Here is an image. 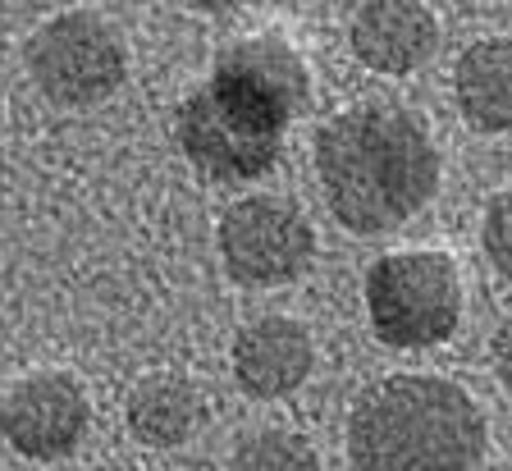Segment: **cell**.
<instances>
[{
    "label": "cell",
    "instance_id": "2e32d148",
    "mask_svg": "<svg viewBox=\"0 0 512 471\" xmlns=\"http://www.w3.org/2000/svg\"><path fill=\"white\" fill-rule=\"evenodd\" d=\"M92 471H138V467H92Z\"/></svg>",
    "mask_w": 512,
    "mask_h": 471
},
{
    "label": "cell",
    "instance_id": "52a82bcc",
    "mask_svg": "<svg viewBox=\"0 0 512 471\" xmlns=\"http://www.w3.org/2000/svg\"><path fill=\"white\" fill-rule=\"evenodd\" d=\"M87 421H92V403L69 371L23 375L0 403V435L10 439V449L37 462L74 453Z\"/></svg>",
    "mask_w": 512,
    "mask_h": 471
},
{
    "label": "cell",
    "instance_id": "ac0fdd59",
    "mask_svg": "<svg viewBox=\"0 0 512 471\" xmlns=\"http://www.w3.org/2000/svg\"><path fill=\"white\" fill-rule=\"evenodd\" d=\"M508 471H512V458H508Z\"/></svg>",
    "mask_w": 512,
    "mask_h": 471
},
{
    "label": "cell",
    "instance_id": "9c48e42d",
    "mask_svg": "<svg viewBox=\"0 0 512 471\" xmlns=\"http://www.w3.org/2000/svg\"><path fill=\"white\" fill-rule=\"evenodd\" d=\"M316 366L311 330L293 316H261L234 339V380L247 398H284L307 385Z\"/></svg>",
    "mask_w": 512,
    "mask_h": 471
},
{
    "label": "cell",
    "instance_id": "6da1fadb",
    "mask_svg": "<svg viewBox=\"0 0 512 471\" xmlns=\"http://www.w3.org/2000/svg\"><path fill=\"white\" fill-rule=\"evenodd\" d=\"M316 174L343 229L394 234L435 197L439 151L412 110L352 106L316 129Z\"/></svg>",
    "mask_w": 512,
    "mask_h": 471
},
{
    "label": "cell",
    "instance_id": "5b68a950",
    "mask_svg": "<svg viewBox=\"0 0 512 471\" xmlns=\"http://www.w3.org/2000/svg\"><path fill=\"white\" fill-rule=\"evenodd\" d=\"M28 74L55 106H96L119 92L128 74V46L101 14H55L23 46Z\"/></svg>",
    "mask_w": 512,
    "mask_h": 471
},
{
    "label": "cell",
    "instance_id": "277c9868",
    "mask_svg": "<svg viewBox=\"0 0 512 471\" xmlns=\"http://www.w3.org/2000/svg\"><path fill=\"white\" fill-rule=\"evenodd\" d=\"M202 87L247 129L284 138L311 106V65L284 33H247L224 46Z\"/></svg>",
    "mask_w": 512,
    "mask_h": 471
},
{
    "label": "cell",
    "instance_id": "9a60e30c",
    "mask_svg": "<svg viewBox=\"0 0 512 471\" xmlns=\"http://www.w3.org/2000/svg\"><path fill=\"white\" fill-rule=\"evenodd\" d=\"M494 371H499L503 389L512 394V321H503L499 334H494Z\"/></svg>",
    "mask_w": 512,
    "mask_h": 471
},
{
    "label": "cell",
    "instance_id": "30bf717a",
    "mask_svg": "<svg viewBox=\"0 0 512 471\" xmlns=\"http://www.w3.org/2000/svg\"><path fill=\"white\" fill-rule=\"evenodd\" d=\"M352 55L375 74H412L435 55L439 23L416 0H371L352 14Z\"/></svg>",
    "mask_w": 512,
    "mask_h": 471
},
{
    "label": "cell",
    "instance_id": "4fadbf2b",
    "mask_svg": "<svg viewBox=\"0 0 512 471\" xmlns=\"http://www.w3.org/2000/svg\"><path fill=\"white\" fill-rule=\"evenodd\" d=\"M229 471H320V458L302 435L293 430H252L234 444Z\"/></svg>",
    "mask_w": 512,
    "mask_h": 471
},
{
    "label": "cell",
    "instance_id": "7c38bea8",
    "mask_svg": "<svg viewBox=\"0 0 512 471\" xmlns=\"http://www.w3.org/2000/svg\"><path fill=\"white\" fill-rule=\"evenodd\" d=\"M206 421L202 389L174 371H156L128 394V430L151 449H179Z\"/></svg>",
    "mask_w": 512,
    "mask_h": 471
},
{
    "label": "cell",
    "instance_id": "5bb4252c",
    "mask_svg": "<svg viewBox=\"0 0 512 471\" xmlns=\"http://www.w3.org/2000/svg\"><path fill=\"white\" fill-rule=\"evenodd\" d=\"M480 247H485L490 266L499 270L503 279H512V188L485 206V220H480Z\"/></svg>",
    "mask_w": 512,
    "mask_h": 471
},
{
    "label": "cell",
    "instance_id": "8fae6325",
    "mask_svg": "<svg viewBox=\"0 0 512 471\" xmlns=\"http://www.w3.org/2000/svg\"><path fill=\"white\" fill-rule=\"evenodd\" d=\"M453 97L471 129L512 133V37H485L458 55Z\"/></svg>",
    "mask_w": 512,
    "mask_h": 471
},
{
    "label": "cell",
    "instance_id": "e0dca14e",
    "mask_svg": "<svg viewBox=\"0 0 512 471\" xmlns=\"http://www.w3.org/2000/svg\"><path fill=\"white\" fill-rule=\"evenodd\" d=\"M0 119H5V106H0Z\"/></svg>",
    "mask_w": 512,
    "mask_h": 471
},
{
    "label": "cell",
    "instance_id": "7a4b0ae2",
    "mask_svg": "<svg viewBox=\"0 0 512 471\" xmlns=\"http://www.w3.org/2000/svg\"><path fill=\"white\" fill-rule=\"evenodd\" d=\"M480 453L485 412L458 380L398 371L352 403L348 458L357 471H476Z\"/></svg>",
    "mask_w": 512,
    "mask_h": 471
},
{
    "label": "cell",
    "instance_id": "3957f363",
    "mask_svg": "<svg viewBox=\"0 0 512 471\" xmlns=\"http://www.w3.org/2000/svg\"><path fill=\"white\" fill-rule=\"evenodd\" d=\"M366 316L389 348H435L462 321L458 261L439 247L384 252L366 275Z\"/></svg>",
    "mask_w": 512,
    "mask_h": 471
},
{
    "label": "cell",
    "instance_id": "8992f818",
    "mask_svg": "<svg viewBox=\"0 0 512 471\" xmlns=\"http://www.w3.org/2000/svg\"><path fill=\"white\" fill-rule=\"evenodd\" d=\"M220 257L247 289L293 284L316 257V229L284 197H243L220 215Z\"/></svg>",
    "mask_w": 512,
    "mask_h": 471
},
{
    "label": "cell",
    "instance_id": "ba28073f",
    "mask_svg": "<svg viewBox=\"0 0 512 471\" xmlns=\"http://www.w3.org/2000/svg\"><path fill=\"white\" fill-rule=\"evenodd\" d=\"M179 147L206 179L247 183V179H261L266 170H275L284 138L247 129L243 119L229 115L206 87H197L179 106Z\"/></svg>",
    "mask_w": 512,
    "mask_h": 471
}]
</instances>
